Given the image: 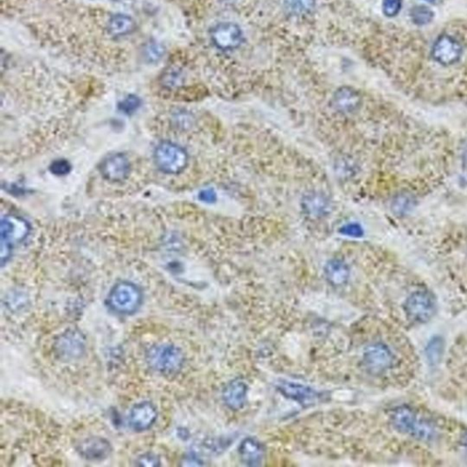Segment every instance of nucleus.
I'll list each match as a JSON object with an SVG mask.
<instances>
[{
    "instance_id": "nucleus-2",
    "label": "nucleus",
    "mask_w": 467,
    "mask_h": 467,
    "mask_svg": "<svg viewBox=\"0 0 467 467\" xmlns=\"http://www.w3.org/2000/svg\"><path fill=\"white\" fill-rule=\"evenodd\" d=\"M30 233V226L24 219L19 216L8 215L1 222V243H0V258L2 266L10 259L14 246L27 238Z\"/></svg>"
},
{
    "instance_id": "nucleus-8",
    "label": "nucleus",
    "mask_w": 467,
    "mask_h": 467,
    "mask_svg": "<svg viewBox=\"0 0 467 467\" xmlns=\"http://www.w3.org/2000/svg\"><path fill=\"white\" fill-rule=\"evenodd\" d=\"M85 336L78 330L65 331L55 342V353L66 362L80 359L85 353Z\"/></svg>"
},
{
    "instance_id": "nucleus-1",
    "label": "nucleus",
    "mask_w": 467,
    "mask_h": 467,
    "mask_svg": "<svg viewBox=\"0 0 467 467\" xmlns=\"http://www.w3.org/2000/svg\"><path fill=\"white\" fill-rule=\"evenodd\" d=\"M391 422L397 431L416 440L430 442L437 434V428L430 420L405 406L394 409Z\"/></svg>"
},
{
    "instance_id": "nucleus-18",
    "label": "nucleus",
    "mask_w": 467,
    "mask_h": 467,
    "mask_svg": "<svg viewBox=\"0 0 467 467\" xmlns=\"http://www.w3.org/2000/svg\"><path fill=\"white\" fill-rule=\"evenodd\" d=\"M325 276L333 286H343L347 283L350 276V270L347 264L341 259H331L325 266Z\"/></svg>"
},
{
    "instance_id": "nucleus-31",
    "label": "nucleus",
    "mask_w": 467,
    "mask_h": 467,
    "mask_svg": "<svg viewBox=\"0 0 467 467\" xmlns=\"http://www.w3.org/2000/svg\"><path fill=\"white\" fill-rule=\"evenodd\" d=\"M462 443L464 448H465L466 451L467 452V432L465 435H464Z\"/></svg>"
},
{
    "instance_id": "nucleus-3",
    "label": "nucleus",
    "mask_w": 467,
    "mask_h": 467,
    "mask_svg": "<svg viewBox=\"0 0 467 467\" xmlns=\"http://www.w3.org/2000/svg\"><path fill=\"white\" fill-rule=\"evenodd\" d=\"M140 288L128 281L119 282L109 291L108 304L115 312L132 314L142 303Z\"/></svg>"
},
{
    "instance_id": "nucleus-19",
    "label": "nucleus",
    "mask_w": 467,
    "mask_h": 467,
    "mask_svg": "<svg viewBox=\"0 0 467 467\" xmlns=\"http://www.w3.org/2000/svg\"><path fill=\"white\" fill-rule=\"evenodd\" d=\"M303 209L306 214L310 218H319L327 214L330 204L327 198L318 193H311L303 199Z\"/></svg>"
},
{
    "instance_id": "nucleus-21",
    "label": "nucleus",
    "mask_w": 467,
    "mask_h": 467,
    "mask_svg": "<svg viewBox=\"0 0 467 467\" xmlns=\"http://www.w3.org/2000/svg\"><path fill=\"white\" fill-rule=\"evenodd\" d=\"M288 11L296 15H304L315 7V0H284Z\"/></svg>"
},
{
    "instance_id": "nucleus-12",
    "label": "nucleus",
    "mask_w": 467,
    "mask_h": 467,
    "mask_svg": "<svg viewBox=\"0 0 467 467\" xmlns=\"http://www.w3.org/2000/svg\"><path fill=\"white\" fill-rule=\"evenodd\" d=\"M77 452L89 461H100L111 454L112 446L105 438L92 437L85 438L77 445Z\"/></svg>"
},
{
    "instance_id": "nucleus-7",
    "label": "nucleus",
    "mask_w": 467,
    "mask_h": 467,
    "mask_svg": "<svg viewBox=\"0 0 467 467\" xmlns=\"http://www.w3.org/2000/svg\"><path fill=\"white\" fill-rule=\"evenodd\" d=\"M394 362L393 351L383 343L377 342L368 346L363 353V365L369 373L374 376L387 371Z\"/></svg>"
},
{
    "instance_id": "nucleus-5",
    "label": "nucleus",
    "mask_w": 467,
    "mask_h": 467,
    "mask_svg": "<svg viewBox=\"0 0 467 467\" xmlns=\"http://www.w3.org/2000/svg\"><path fill=\"white\" fill-rule=\"evenodd\" d=\"M154 159L158 169L169 175L179 174L188 164L186 150L171 142L161 143L155 150Z\"/></svg>"
},
{
    "instance_id": "nucleus-24",
    "label": "nucleus",
    "mask_w": 467,
    "mask_h": 467,
    "mask_svg": "<svg viewBox=\"0 0 467 467\" xmlns=\"http://www.w3.org/2000/svg\"><path fill=\"white\" fill-rule=\"evenodd\" d=\"M426 353H428V359L431 362H437L438 360L441 359L443 353V342L440 339H434L428 345L426 349Z\"/></svg>"
},
{
    "instance_id": "nucleus-22",
    "label": "nucleus",
    "mask_w": 467,
    "mask_h": 467,
    "mask_svg": "<svg viewBox=\"0 0 467 467\" xmlns=\"http://www.w3.org/2000/svg\"><path fill=\"white\" fill-rule=\"evenodd\" d=\"M411 19L416 25H426L434 19V12L425 6H417L411 10Z\"/></svg>"
},
{
    "instance_id": "nucleus-11",
    "label": "nucleus",
    "mask_w": 467,
    "mask_h": 467,
    "mask_svg": "<svg viewBox=\"0 0 467 467\" xmlns=\"http://www.w3.org/2000/svg\"><path fill=\"white\" fill-rule=\"evenodd\" d=\"M432 54L440 64L452 65L459 60L462 55V47L454 37L445 35L440 37L435 42Z\"/></svg>"
},
{
    "instance_id": "nucleus-15",
    "label": "nucleus",
    "mask_w": 467,
    "mask_h": 467,
    "mask_svg": "<svg viewBox=\"0 0 467 467\" xmlns=\"http://www.w3.org/2000/svg\"><path fill=\"white\" fill-rule=\"evenodd\" d=\"M247 383L242 380H233L229 382L223 391V400L227 407L232 410H240L246 403L247 396Z\"/></svg>"
},
{
    "instance_id": "nucleus-6",
    "label": "nucleus",
    "mask_w": 467,
    "mask_h": 467,
    "mask_svg": "<svg viewBox=\"0 0 467 467\" xmlns=\"http://www.w3.org/2000/svg\"><path fill=\"white\" fill-rule=\"evenodd\" d=\"M406 315L416 324L430 321L437 311V301L430 291L420 290L412 293L405 303Z\"/></svg>"
},
{
    "instance_id": "nucleus-29",
    "label": "nucleus",
    "mask_w": 467,
    "mask_h": 467,
    "mask_svg": "<svg viewBox=\"0 0 467 467\" xmlns=\"http://www.w3.org/2000/svg\"><path fill=\"white\" fill-rule=\"evenodd\" d=\"M138 465L143 466H159V459L157 455L152 454H146L142 455L139 457V459L137 460Z\"/></svg>"
},
{
    "instance_id": "nucleus-30",
    "label": "nucleus",
    "mask_w": 467,
    "mask_h": 467,
    "mask_svg": "<svg viewBox=\"0 0 467 467\" xmlns=\"http://www.w3.org/2000/svg\"><path fill=\"white\" fill-rule=\"evenodd\" d=\"M199 199L204 203H214L216 200L215 192L213 189H204L199 194Z\"/></svg>"
},
{
    "instance_id": "nucleus-25",
    "label": "nucleus",
    "mask_w": 467,
    "mask_h": 467,
    "mask_svg": "<svg viewBox=\"0 0 467 467\" xmlns=\"http://www.w3.org/2000/svg\"><path fill=\"white\" fill-rule=\"evenodd\" d=\"M402 5V0H383V13L387 17L396 16L400 12Z\"/></svg>"
},
{
    "instance_id": "nucleus-14",
    "label": "nucleus",
    "mask_w": 467,
    "mask_h": 467,
    "mask_svg": "<svg viewBox=\"0 0 467 467\" xmlns=\"http://www.w3.org/2000/svg\"><path fill=\"white\" fill-rule=\"evenodd\" d=\"M278 389L288 399L295 400L305 407L315 405L319 399V394L313 389L299 383L282 382Z\"/></svg>"
},
{
    "instance_id": "nucleus-4",
    "label": "nucleus",
    "mask_w": 467,
    "mask_h": 467,
    "mask_svg": "<svg viewBox=\"0 0 467 467\" xmlns=\"http://www.w3.org/2000/svg\"><path fill=\"white\" fill-rule=\"evenodd\" d=\"M149 365L155 371L163 374H175L183 367L184 357L177 346L162 344L155 346L147 355Z\"/></svg>"
},
{
    "instance_id": "nucleus-13",
    "label": "nucleus",
    "mask_w": 467,
    "mask_h": 467,
    "mask_svg": "<svg viewBox=\"0 0 467 467\" xmlns=\"http://www.w3.org/2000/svg\"><path fill=\"white\" fill-rule=\"evenodd\" d=\"M157 418L155 406L150 402L137 403L129 414L130 426L134 431L143 432L151 428Z\"/></svg>"
},
{
    "instance_id": "nucleus-16",
    "label": "nucleus",
    "mask_w": 467,
    "mask_h": 467,
    "mask_svg": "<svg viewBox=\"0 0 467 467\" xmlns=\"http://www.w3.org/2000/svg\"><path fill=\"white\" fill-rule=\"evenodd\" d=\"M238 455L245 465L261 466L265 455L264 446L256 438L247 437L239 446Z\"/></svg>"
},
{
    "instance_id": "nucleus-27",
    "label": "nucleus",
    "mask_w": 467,
    "mask_h": 467,
    "mask_svg": "<svg viewBox=\"0 0 467 467\" xmlns=\"http://www.w3.org/2000/svg\"><path fill=\"white\" fill-rule=\"evenodd\" d=\"M71 166L70 163L68 161L60 159L54 161L51 166V171L53 174L59 175V177H62L70 173Z\"/></svg>"
},
{
    "instance_id": "nucleus-9",
    "label": "nucleus",
    "mask_w": 467,
    "mask_h": 467,
    "mask_svg": "<svg viewBox=\"0 0 467 467\" xmlns=\"http://www.w3.org/2000/svg\"><path fill=\"white\" fill-rule=\"evenodd\" d=\"M211 39L216 48L221 51H233L243 42L241 28L233 22L216 25L211 31Z\"/></svg>"
},
{
    "instance_id": "nucleus-26",
    "label": "nucleus",
    "mask_w": 467,
    "mask_h": 467,
    "mask_svg": "<svg viewBox=\"0 0 467 467\" xmlns=\"http://www.w3.org/2000/svg\"><path fill=\"white\" fill-rule=\"evenodd\" d=\"M163 54V49L160 45H158L157 43H149V44L146 46V56L147 60H151L152 62L159 60L161 58H162Z\"/></svg>"
},
{
    "instance_id": "nucleus-17",
    "label": "nucleus",
    "mask_w": 467,
    "mask_h": 467,
    "mask_svg": "<svg viewBox=\"0 0 467 467\" xmlns=\"http://www.w3.org/2000/svg\"><path fill=\"white\" fill-rule=\"evenodd\" d=\"M362 98L358 91L353 88L342 87L335 92L333 98V105L337 111L351 114L360 108Z\"/></svg>"
},
{
    "instance_id": "nucleus-28",
    "label": "nucleus",
    "mask_w": 467,
    "mask_h": 467,
    "mask_svg": "<svg viewBox=\"0 0 467 467\" xmlns=\"http://www.w3.org/2000/svg\"><path fill=\"white\" fill-rule=\"evenodd\" d=\"M342 235L351 236V238H359L363 236L362 227L358 223H349L344 224L340 229Z\"/></svg>"
},
{
    "instance_id": "nucleus-23",
    "label": "nucleus",
    "mask_w": 467,
    "mask_h": 467,
    "mask_svg": "<svg viewBox=\"0 0 467 467\" xmlns=\"http://www.w3.org/2000/svg\"><path fill=\"white\" fill-rule=\"evenodd\" d=\"M141 100L135 95H129L119 103V109L126 114H131L140 107Z\"/></svg>"
},
{
    "instance_id": "nucleus-10",
    "label": "nucleus",
    "mask_w": 467,
    "mask_h": 467,
    "mask_svg": "<svg viewBox=\"0 0 467 467\" xmlns=\"http://www.w3.org/2000/svg\"><path fill=\"white\" fill-rule=\"evenodd\" d=\"M100 172L106 180L119 183L129 177L131 174V164L125 155H112L100 164Z\"/></svg>"
},
{
    "instance_id": "nucleus-20",
    "label": "nucleus",
    "mask_w": 467,
    "mask_h": 467,
    "mask_svg": "<svg viewBox=\"0 0 467 467\" xmlns=\"http://www.w3.org/2000/svg\"><path fill=\"white\" fill-rule=\"evenodd\" d=\"M135 28L134 20L131 17L116 14L111 17L108 22L109 34L114 37H123L132 33Z\"/></svg>"
}]
</instances>
